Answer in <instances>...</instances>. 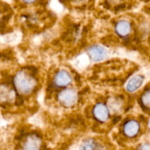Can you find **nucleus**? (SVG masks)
Returning <instances> with one entry per match:
<instances>
[{
  "label": "nucleus",
  "mask_w": 150,
  "mask_h": 150,
  "mask_svg": "<svg viewBox=\"0 0 150 150\" xmlns=\"http://www.w3.org/2000/svg\"><path fill=\"white\" fill-rule=\"evenodd\" d=\"M16 90L19 95H26L30 94L36 86V81L31 75L24 71L18 72L13 79Z\"/></svg>",
  "instance_id": "obj_1"
},
{
  "label": "nucleus",
  "mask_w": 150,
  "mask_h": 150,
  "mask_svg": "<svg viewBox=\"0 0 150 150\" xmlns=\"http://www.w3.org/2000/svg\"><path fill=\"white\" fill-rule=\"evenodd\" d=\"M78 98H79L78 93L76 90L72 89H63L57 95V100L59 103L67 108L76 105L78 101Z\"/></svg>",
  "instance_id": "obj_2"
},
{
  "label": "nucleus",
  "mask_w": 150,
  "mask_h": 150,
  "mask_svg": "<svg viewBox=\"0 0 150 150\" xmlns=\"http://www.w3.org/2000/svg\"><path fill=\"white\" fill-rule=\"evenodd\" d=\"M42 141L38 136L31 134L23 141L21 150H41Z\"/></svg>",
  "instance_id": "obj_3"
},
{
  "label": "nucleus",
  "mask_w": 150,
  "mask_h": 150,
  "mask_svg": "<svg viewBox=\"0 0 150 150\" xmlns=\"http://www.w3.org/2000/svg\"><path fill=\"white\" fill-rule=\"evenodd\" d=\"M94 117L100 122H105L109 118V110L106 105L102 103H97L92 110Z\"/></svg>",
  "instance_id": "obj_4"
},
{
  "label": "nucleus",
  "mask_w": 150,
  "mask_h": 150,
  "mask_svg": "<svg viewBox=\"0 0 150 150\" xmlns=\"http://www.w3.org/2000/svg\"><path fill=\"white\" fill-rule=\"evenodd\" d=\"M140 130V125L139 122L134 120H130L126 122L123 126V133L127 137H136Z\"/></svg>",
  "instance_id": "obj_5"
},
{
  "label": "nucleus",
  "mask_w": 150,
  "mask_h": 150,
  "mask_svg": "<svg viewBox=\"0 0 150 150\" xmlns=\"http://www.w3.org/2000/svg\"><path fill=\"white\" fill-rule=\"evenodd\" d=\"M54 82L56 86L59 87H66L71 83L72 78L68 72L62 70L57 72L55 75Z\"/></svg>",
  "instance_id": "obj_6"
},
{
  "label": "nucleus",
  "mask_w": 150,
  "mask_h": 150,
  "mask_svg": "<svg viewBox=\"0 0 150 150\" xmlns=\"http://www.w3.org/2000/svg\"><path fill=\"white\" fill-rule=\"evenodd\" d=\"M88 54L93 61L99 62L104 59L107 56L106 50L100 45H93L88 50Z\"/></svg>",
  "instance_id": "obj_7"
},
{
  "label": "nucleus",
  "mask_w": 150,
  "mask_h": 150,
  "mask_svg": "<svg viewBox=\"0 0 150 150\" xmlns=\"http://www.w3.org/2000/svg\"><path fill=\"white\" fill-rule=\"evenodd\" d=\"M116 32L121 37H126L131 32V24L126 20L120 21L116 24Z\"/></svg>",
  "instance_id": "obj_8"
},
{
  "label": "nucleus",
  "mask_w": 150,
  "mask_h": 150,
  "mask_svg": "<svg viewBox=\"0 0 150 150\" xmlns=\"http://www.w3.org/2000/svg\"><path fill=\"white\" fill-rule=\"evenodd\" d=\"M144 82V78L142 76H136L132 78L126 86V89L129 92H133L137 90L142 85Z\"/></svg>",
  "instance_id": "obj_9"
},
{
  "label": "nucleus",
  "mask_w": 150,
  "mask_h": 150,
  "mask_svg": "<svg viewBox=\"0 0 150 150\" xmlns=\"http://www.w3.org/2000/svg\"><path fill=\"white\" fill-rule=\"evenodd\" d=\"M97 144L92 139H89L83 142L80 147V150H97Z\"/></svg>",
  "instance_id": "obj_10"
},
{
  "label": "nucleus",
  "mask_w": 150,
  "mask_h": 150,
  "mask_svg": "<svg viewBox=\"0 0 150 150\" xmlns=\"http://www.w3.org/2000/svg\"><path fill=\"white\" fill-rule=\"evenodd\" d=\"M141 103L144 108L150 109V89L142 94L141 97Z\"/></svg>",
  "instance_id": "obj_11"
},
{
  "label": "nucleus",
  "mask_w": 150,
  "mask_h": 150,
  "mask_svg": "<svg viewBox=\"0 0 150 150\" xmlns=\"http://www.w3.org/2000/svg\"><path fill=\"white\" fill-rule=\"evenodd\" d=\"M19 2L22 3L23 4H27V5H31V4H35L38 1H40V0H17Z\"/></svg>",
  "instance_id": "obj_12"
},
{
  "label": "nucleus",
  "mask_w": 150,
  "mask_h": 150,
  "mask_svg": "<svg viewBox=\"0 0 150 150\" xmlns=\"http://www.w3.org/2000/svg\"><path fill=\"white\" fill-rule=\"evenodd\" d=\"M139 150H150V144L144 143L141 144L139 147Z\"/></svg>",
  "instance_id": "obj_13"
}]
</instances>
